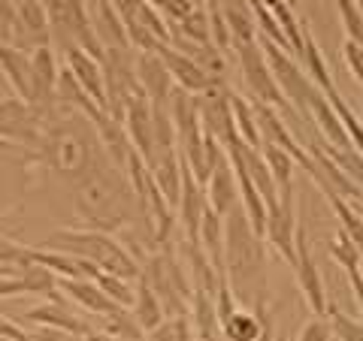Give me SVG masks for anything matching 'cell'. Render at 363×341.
I'll return each mask as SVG.
<instances>
[{"instance_id":"1","label":"cell","mask_w":363,"mask_h":341,"mask_svg":"<svg viewBox=\"0 0 363 341\" xmlns=\"http://www.w3.org/2000/svg\"><path fill=\"white\" fill-rule=\"evenodd\" d=\"M73 190H76V214L91 230L116 233L124 230L136 214L143 218L140 200H136V190L128 173L112 157L94 166L85 178H79Z\"/></svg>"},{"instance_id":"2","label":"cell","mask_w":363,"mask_h":341,"mask_svg":"<svg viewBox=\"0 0 363 341\" xmlns=\"http://www.w3.org/2000/svg\"><path fill=\"white\" fill-rule=\"evenodd\" d=\"M264 236H260L242 206H236L224 218V275L230 281L236 299L260 302L267 299L264 275Z\"/></svg>"},{"instance_id":"3","label":"cell","mask_w":363,"mask_h":341,"mask_svg":"<svg viewBox=\"0 0 363 341\" xmlns=\"http://www.w3.org/2000/svg\"><path fill=\"white\" fill-rule=\"evenodd\" d=\"M43 245L52 248V251H64L79 260H88L91 266H97L100 272H106V275H118L128 281H140V275H143L140 260H136L116 236L104 233V230H91V226H76L73 230L70 226V230L52 233Z\"/></svg>"},{"instance_id":"4","label":"cell","mask_w":363,"mask_h":341,"mask_svg":"<svg viewBox=\"0 0 363 341\" xmlns=\"http://www.w3.org/2000/svg\"><path fill=\"white\" fill-rule=\"evenodd\" d=\"M140 278L149 284V287L155 290V296L161 299L167 317L188 314V305H191V278L182 272L179 257H176V251L169 245H164L161 251L145 260Z\"/></svg>"},{"instance_id":"5","label":"cell","mask_w":363,"mask_h":341,"mask_svg":"<svg viewBox=\"0 0 363 341\" xmlns=\"http://www.w3.org/2000/svg\"><path fill=\"white\" fill-rule=\"evenodd\" d=\"M257 42H260V49H264V54H267V64H269L272 79H276V85L281 91V97L288 100L291 109L297 112V115H306L318 85L309 79V73L303 70V64L297 61V54L294 52L279 49L276 42H269L264 37H257Z\"/></svg>"},{"instance_id":"6","label":"cell","mask_w":363,"mask_h":341,"mask_svg":"<svg viewBox=\"0 0 363 341\" xmlns=\"http://www.w3.org/2000/svg\"><path fill=\"white\" fill-rule=\"evenodd\" d=\"M236 61H240V70H242V82H245V91L252 94L255 103H264V106H276V109H288L291 115L297 112L291 109V103L281 97V91L272 79V70L267 64V54L260 49V42H248V45H240L233 52Z\"/></svg>"},{"instance_id":"7","label":"cell","mask_w":363,"mask_h":341,"mask_svg":"<svg viewBox=\"0 0 363 341\" xmlns=\"http://www.w3.org/2000/svg\"><path fill=\"white\" fill-rule=\"evenodd\" d=\"M0 139L21 151H37L43 139V115L28 100L13 94L0 103Z\"/></svg>"},{"instance_id":"8","label":"cell","mask_w":363,"mask_h":341,"mask_svg":"<svg viewBox=\"0 0 363 341\" xmlns=\"http://www.w3.org/2000/svg\"><path fill=\"white\" fill-rule=\"evenodd\" d=\"M197 112H200V127L206 136H212L224 151H230L240 142L233 121V106H230V88L215 85L206 94H197Z\"/></svg>"},{"instance_id":"9","label":"cell","mask_w":363,"mask_h":341,"mask_svg":"<svg viewBox=\"0 0 363 341\" xmlns=\"http://www.w3.org/2000/svg\"><path fill=\"white\" fill-rule=\"evenodd\" d=\"M294 278H297V287L303 293V299L309 302V308L315 317H327L330 311V299H327V287H324V278L318 272V263L312 257V248H309V236H306V226L300 224L297 230V242H294Z\"/></svg>"},{"instance_id":"10","label":"cell","mask_w":363,"mask_h":341,"mask_svg":"<svg viewBox=\"0 0 363 341\" xmlns=\"http://www.w3.org/2000/svg\"><path fill=\"white\" fill-rule=\"evenodd\" d=\"M297 230H300V218H297V200L294 190H281L279 202L269 206L267 214V226H264V242L276 251L285 263H294V242H297Z\"/></svg>"},{"instance_id":"11","label":"cell","mask_w":363,"mask_h":341,"mask_svg":"<svg viewBox=\"0 0 363 341\" xmlns=\"http://www.w3.org/2000/svg\"><path fill=\"white\" fill-rule=\"evenodd\" d=\"M64 67L58 64L52 45H40L30 52V100L28 103L45 115L55 106V94H58V79Z\"/></svg>"},{"instance_id":"12","label":"cell","mask_w":363,"mask_h":341,"mask_svg":"<svg viewBox=\"0 0 363 341\" xmlns=\"http://www.w3.org/2000/svg\"><path fill=\"white\" fill-rule=\"evenodd\" d=\"M133 67H136V82H140L145 100H149L152 106H167L169 97H173V91H176V82H173V76H169L167 64L161 61V54L157 52H136Z\"/></svg>"},{"instance_id":"13","label":"cell","mask_w":363,"mask_h":341,"mask_svg":"<svg viewBox=\"0 0 363 341\" xmlns=\"http://www.w3.org/2000/svg\"><path fill=\"white\" fill-rule=\"evenodd\" d=\"M157 54H161V61L167 64V70H169V76H173L176 88L188 91V94H194V97H197V94H206V91L215 88V85H227V82H215V79H212L206 70H203L197 61H191L185 52L173 49L169 42L157 45Z\"/></svg>"},{"instance_id":"14","label":"cell","mask_w":363,"mask_h":341,"mask_svg":"<svg viewBox=\"0 0 363 341\" xmlns=\"http://www.w3.org/2000/svg\"><path fill=\"white\" fill-rule=\"evenodd\" d=\"M209 209V200H206V187L182 166V197H179V206H176V218L179 226L185 230V242L197 245L200 238V224H203V214Z\"/></svg>"},{"instance_id":"15","label":"cell","mask_w":363,"mask_h":341,"mask_svg":"<svg viewBox=\"0 0 363 341\" xmlns=\"http://www.w3.org/2000/svg\"><path fill=\"white\" fill-rule=\"evenodd\" d=\"M64 70L70 73L76 82L82 85L85 94L106 112V73H104V64H100L94 54H88L82 49H70L64 54Z\"/></svg>"},{"instance_id":"16","label":"cell","mask_w":363,"mask_h":341,"mask_svg":"<svg viewBox=\"0 0 363 341\" xmlns=\"http://www.w3.org/2000/svg\"><path fill=\"white\" fill-rule=\"evenodd\" d=\"M255 115H257V127H260V139L269 142V145H279V149H285L294 154V161L297 163H309V151H303V145L294 139V133L288 130L285 118H281V112L276 106H264V103H255Z\"/></svg>"},{"instance_id":"17","label":"cell","mask_w":363,"mask_h":341,"mask_svg":"<svg viewBox=\"0 0 363 341\" xmlns=\"http://www.w3.org/2000/svg\"><path fill=\"white\" fill-rule=\"evenodd\" d=\"M306 118H309L315 127H318L324 145H333V149H354V145H351V136L345 130V124H342V118L336 115V109L330 106V100H327V94H324L321 88L315 91Z\"/></svg>"},{"instance_id":"18","label":"cell","mask_w":363,"mask_h":341,"mask_svg":"<svg viewBox=\"0 0 363 341\" xmlns=\"http://www.w3.org/2000/svg\"><path fill=\"white\" fill-rule=\"evenodd\" d=\"M121 124H124V130H128V139L133 145V151L149 163L152 154H155V106L149 103V100H140V103L128 106Z\"/></svg>"},{"instance_id":"19","label":"cell","mask_w":363,"mask_h":341,"mask_svg":"<svg viewBox=\"0 0 363 341\" xmlns=\"http://www.w3.org/2000/svg\"><path fill=\"white\" fill-rule=\"evenodd\" d=\"M206 200H209V209L218 214L221 221L240 206V187H236V173H233L230 157H224V161L212 169V175L206 181Z\"/></svg>"},{"instance_id":"20","label":"cell","mask_w":363,"mask_h":341,"mask_svg":"<svg viewBox=\"0 0 363 341\" xmlns=\"http://www.w3.org/2000/svg\"><path fill=\"white\" fill-rule=\"evenodd\" d=\"M58 290L67 293V299H73L76 305H82V308L91 311V314L112 317V314L121 311L118 305L112 302L104 290H100V284L94 278H61L58 281Z\"/></svg>"},{"instance_id":"21","label":"cell","mask_w":363,"mask_h":341,"mask_svg":"<svg viewBox=\"0 0 363 341\" xmlns=\"http://www.w3.org/2000/svg\"><path fill=\"white\" fill-rule=\"evenodd\" d=\"M267 323H269L267 299L255 302V314L236 308L230 314V320L221 323V341H260V338H264Z\"/></svg>"},{"instance_id":"22","label":"cell","mask_w":363,"mask_h":341,"mask_svg":"<svg viewBox=\"0 0 363 341\" xmlns=\"http://www.w3.org/2000/svg\"><path fill=\"white\" fill-rule=\"evenodd\" d=\"M25 320L33 323V326H52V329H64V333H70V335H88L91 329L79 320V317L70 311V308H64L61 299L55 296L52 302H43V305H33L30 311H25Z\"/></svg>"},{"instance_id":"23","label":"cell","mask_w":363,"mask_h":341,"mask_svg":"<svg viewBox=\"0 0 363 341\" xmlns=\"http://www.w3.org/2000/svg\"><path fill=\"white\" fill-rule=\"evenodd\" d=\"M0 73L6 76V82L21 100H30V52L0 42Z\"/></svg>"},{"instance_id":"24","label":"cell","mask_w":363,"mask_h":341,"mask_svg":"<svg viewBox=\"0 0 363 341\" xmlns=\"http://www.w3.org/2000/svg\"><path fill=\"white\" fill-rule=\"evenodd\" d=\"M130 314H133L136 326H140L145 335L155 333V329L167 320L161 299L155 296V290H152V287H149V284H145L143 278L136 281V299H133V308H130Z\"/></svg>"},{"instance_id":"25","label":"cell","mask_w":363,"mask_h":341,"mask_svg":"<svg viewBox=\"0 0 363 341\" xmlns=\"http://www.w3.org/2000/svg\"><path fill=\"white\" fill-rule=\"evenodd\" d=\"M260 4H264L269 13H272V18L279 21V28H281V33H285L288 37V42H291V49H294V54H303V40H306V21H300L297 18V13H294V9L285 4V0H260Z\"/></svg>"},{"instance_id":"26","label":"cell","mask_w":363,"mask_h":341,"mask_svg":"<svg viewBox=\"0 0 363 341\" xmlns=\"http://www.w3.org/2000/svg\"><path fill=\"white\" fill-rule=\"evenodd\" d=\"M230 106H233V121H236V133H240V139L248 145V149H260L264 139H260L255 103H248L242 94H233L230 91Z\"/></svg>"},{"instance_id":"27","label":"cell","mask_w":363,"mask_h":341,"mask_svg":"<svg viewBox=\"0 0 363 341\" xmlns=\"http://www.w3.org/2000/svg\"><path fill=\"white\" fill-rule=\"evenodd\" d=\"M260 154H264V163L272 173V178H276L279 193L281 190H294V166H297L294 154L285 151V149H279V145H269V142L260 145Z\"/></svg>"},{"instance_id":"28","label":"cell","mask_w":363,"mask_h":341,"mask_svg":"<svg viewBox=\"0 0 363 341\" xmlns=\"http://www.w3.org/2000/svg\"><path fill=\"white\" fill-rule=\"evenodd\" d=\"M303 70L309 73V79L324 91V94H330V91L336 88V82H333V76H330V70H327V61H324V54H321V49H318V42H315V37L309 30H306V40H303Z\"/></svg>"},{"instance_id":"29","label":"cell","mask_w":363,"mask_h":341,"mask_svg":"<svg viewBox=\"0 0 363 341\" xmlns=\"http://www.w3.org/2000/svg\"><path fill=\"white\" fill-rule=\"evenodd\" d=\"M18 278H21V287H25V296H52L58 293V275H55L52 269H45L40 263H28L18 269Z\"/></svg>"},{"instance_id":"30","label":"cell","mask_w":363,"mask_h":341,"mask_svg":"<svg viewBox=\"0 0 363 341\" xmlns=\"http://www.w3.org/2000/svg\"><path fill=\"white\" fill-rule=\"evenodd\" d=\"M318 145H321V151L342 169L345 178L357 187V193H363V154L357 149H333V145H324V142H318Z\"/></svg>"},{"instance_id":"31","label":"cell","mask_w":363,"mask_h":341,"mask_svg":"<svg viewBox=\"0 0 363 341\" xmlns=\"http://www.w3.org/2000/svg\"><path fill=\"white\" fill-rule=\"evenodd\" d=\"M330 206H333L336 218H339V230H345V236L351 238V242H354L357 254H360V260H363V218L354 212V202H348V200H342V197H333Z\"/></svg>"},{"instance_id":"32","label":"cell","mask_w":363,"mask_h":341,"mask_svg":"<svg viewBox=\"0 0 363 341\" xmlns=\"http://www.w3.org/2000/svg\"><path fill=\"white\" fill-rule=\"evenodd\" d=\"M100 284V290L106 293V296L118 305V308H133V299H136V287H133V281L128 278H118V275H106V272H100V275L94 278Z\"/></svg>"},{"instance_id":"33","label":"cell","mask_w":363,"mask_h":341,"mask_svg":"<svg viewBox=\"0 0 363 341\" xmlns=\"http://www.w3.org/2000/svg\"><path fill=\"white\" fill-rule=\"evenodd\" d=\"M330 254H333V260L339 266H342L345 272L348 269H354V266H360V254H357V248H354V242L345 236V230H336V236L330 238Z\"/></svg>"},{"instance_id":"34","label":"cell","mask_w":363,"mask_h":341,"mask_svg":"<svg viewBox=\"0 0 363 341\" xmlns=\"http://www.w3.org/2000/svg\"><path fill=\"white\" fill-rule=\"evenodd\" d=\"M330 326L336 341H363V320H354L342 311H336L330 305Z\"/></svg>"},{"instance_id":"35","label":"cell","mask_w":363,"mask_h":341,"mask_svg":"<svg viewBox=\"0 0 363 341\" xmlns=\"http://www.w3.org/2000/svg\"><path fill=\"white\" fill-rule=\"evenodd\" d=\"M28 254H30V248L18 245L9 236L0 233V266H16V269H21V266H28Z\"/></svg>"},{"instance_id":"36","label":"cell","mask_w":363,"mask_h":341,"mask_svg":"<svg viewBox=\"0 0 363 341\" xmlns=\"http://www.w3.org/2000/svg\"><path fill=\"white\" fill-rule=\"evenodd\" d=\"M297 341H333L330 317H312L309 323H303Z\"/></svg>"},{"instance_id":"37","label":"cell","mask_w":363,"mask_h":341,"mask_svg":"<svg viewBox=\"0 0 363 341\" xmlns=\"http://www.w3.org/2000/svg\"><path fill=\"white\" fill-rule=\"evenodd\" d=\"M342 61H345V67L351 70V76L357 79V82L363 85V42H357V40H342Z\"/></svg>"},{"instance_id":"38","label":"cell","mask_w":363,"mask_h":341,"mask_svg":"<svg viewBox=\"0 0 363 341\" xmlns=\"http://www.w3.org/2000/svg\"><path fill=\"white\" fill-rule=\"evenodd\" d=\"M30 341H79V335H70L64 329H52V326H33L28 329Z\"/></svg>"},{"instance_id":"39","label":"cell","mask_w":363,"mask_h":341,"mask_svg":"<svg viewBox=\"0 0 363 341\" xmlns=\"http://www.w3.org/2000/svg\"><path fill=\"white\" fill-rule=\"evenodd\" d=\"M6 296H25V287H21L18 272L16 275H0V299Z\"/></svg>"},{"instance_id":"40","label":"cell","mask_w":363,"mask_h":341,"mask_svg":"<svg viewBox=\"0 0 363 341\" xmlns=\"http://www.w3.org/2000/svg\"><path fill=\"white\" fill-rule=\"evenodd\" d=\"M112 4V9H116V13L121 16V21L124 18H133L136 13H140V6L145 4V0H109Z\"/></svg>"},{"instance_id":"41","label":"cell","mask_w":363,"mask_h":341,"mask_svg":"<svg viewBox=\"0 0 363 341\" xmlns=\"http://www.w3.org/2000/svg\"><path fill=\"white\" fill-rule=\"evenodd\" d=\"M149 341H179V335H176V323L167 317V320L157 326L155 333H149Z\"/></svg>"},{"instance_id":"42","label":"cell","mask_w":363,"mask_h":341,"mask_svg":"<svg viewBox=\"0 0 363 341\" xmlns=\"http://www.w3.org/2000/svg\"><path fill=\"white\" fill-rule=\"evenodd\" d=\"M13 94H16V91H13V85H9V82H6V76L0 73V103H4V100H9Z\"/></svg>"},{"instance_id":"43","label":"cell","mask_w":363,"mask_h":341,"mask_svg":"<svg viewBox=\"0 0 363 341\" xmlns=\"http://www.w3.org/2000/svg\"><path fill=\"white\" fill-rule=\"evenodd\" d=\"M79 341H118V338L109 335V333H88V335H82Z\"/></svg>"},{"instance_id":"44","label":"cell","mask_w":363,"mask_h":341,"mask_svg":"<svg viewBox=\"0 0 363 341\" xmlns=\"http://www.w3.org/2000/svg\"><path fill=\"white\" fill-rule=\"evenodd\" d=\"M285 4L294 9V13H297V9H300V4H303V0H285Z\"/></svg>"},{"instance_id":"45","label":"cell","mask_w":363,"mask_h":341,"mask_svg":"<svg viewBox=\"0 0 363 341\" xmlns=\"http://www.w3.org/2000/svg\"><path fill=\"white\" fill-rule=\"evenodd\" d=\"M82 4H85V6H88V13H91V9H94V6H97V4H100V0H82Z\"/></svg>"},{"instance_id":"46","label":"cell","mask_w":363,"mask_h":341,"mask_svg":"<svg viewBox=\"0 0 363 341\" xmlns=\"http://www.w3.org/2000/svg\"><path fill=\"white\" fill-rule=\"evenodd\" d=\"M276 341H291V338H285V335H276Z\"/></svg>"},{"instance_id":"47","label":"cell","mask_w":363,"mask_h":341,"mask_svg":"<svg viewBox=\"0 0 363 341\" xmlns=\"http://www.w3.org/2000/svg\"><path fill=\"white\" fill-rule=\"evenodd\" d=\"M360 272H363V263H360Z\"/></svg>"},{"instance_id":"48","label":"cell","mask_w":363,"mask_h":341,"mask_svg":"<svg viewBox=\"0 0 363 341\" xmlns=\"http://www.w3.org/2000/svg\"><path fill=\"white\" fill-rule=\"evenodd\" d=\"M218 341H221V338H218Z\"/></svg>"},{"instance_id":"49","label":"cell","mask_w":363,"mask_h":341,"mask_svg":"<svg viewBox=\"0 0 363 341\" xmlns=\"http://www.w3.org/2000/svg\"><path fill=\"white\" fill-rule=\"evenodd\" d=\"M333 341H336V338H333Z\"/></svg>"}]
</instances>
